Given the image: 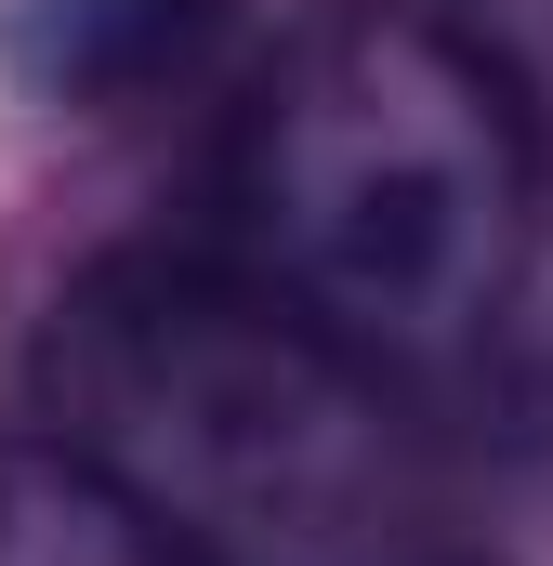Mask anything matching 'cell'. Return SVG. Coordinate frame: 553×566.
Listing matches in <instances>:
<instances>
[{
	"label": "cell",
	"instance_id": "cell-3",
	"mask_svg": "<svg viewBox=\"0 0 553 566\" xmlns=\"http://www.w3.org/2000/svg\"><path fill=\"white\" fill-rule=\"evenodd\" d=\"M238 0H0V80L27 106H158L198 66H225Z\"/></svg>",
	"mask_w": 553,
	"mask_h": 566
},
{
	"label": "cell",
	"instance_id": "cell-1",
	"mask_svg": "<svg viewBox=\"0 0 553 566\" xmlns=\"http://www.w3.org/2000/svg\"><path fill=\"white\" fill-rule=\"evenodd\" d=\"M53 448H80L185 566H421L435 474L396 382L238 264L119 251L40 329Z\"/></svg>",
	"mask_w": 553,
	"mask_h": 566
},
{
	"label": "cell",
	"instance_id": "cell-4",
	"mask_svg": "<svg viewBox=\"0 0 553 566\" xmlns=\"http://www.w3.org/2000/svg\"><path fill=\"white\" fill-rule=\"evenodd\" d=\"M0 566H185V541L133 514L80 448H0Z\"/></svg>",
	"mask_w": 553,
	"mask_h": 566
},
{
	"label": "cell",
	"instance_id": "cell-2",
	"mask_svg": "<svg viewBox=\"0 0 553 566\" xmlns=\"http://www.w3.org/2000/svg\"><path fill=\"white\" fill-rule=\"evenodd\" d=\"M225 211L238 277H264L383 382H435L528 290L541 145L461 53V27L316 13L238 106Z\"/></svg>",
	"mask_w": 553,
	"mask_h": 566
}]
</instances>
